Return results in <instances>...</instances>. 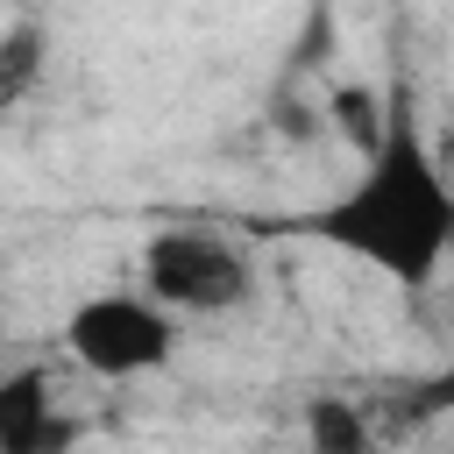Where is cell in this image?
<instances>
[{
	"label": "cell",
	"instance_id": "cell-6",
	"mask_svg": "<svg viewBox=\"0 0 454 454\" xmlns=\"http://www.w3.org/2000/svg\"><path fill=\"white\" fill-rule=\"evenodd\" d=\"M305 454H390V447L355 397L319 390V397H305Z\"/></svg>",
	"mask_w": 454,
	"mask_h": 454
},
{
	"label": "cell",
	"instance_id": "cell-2",
	"mask_svg": "<svg viewBox=\"0 0 454 454\" xmlns=\"http://www.w3.org/2000/svg\"><path fill=\"white\" fill-rule=\"evenodd\" d=\"M255 255L213 227H156L142 241V291L177 319H220L255 298Z\"/></svg>",
	"mask_w": 454,
	"mask_h": 454
},
{
	"label": "cell",
	"instance_id": "cell-4",
	"mask_svg": "<svg viewBox=\"0 0 454 454\" xmlns=\"http://www.w3.org/2000/svg\"><path fill=\"white\" fill-rule=\"evenodd\" d=\"M78 419L57 404V383L43 362L7 369L0 383V454H71L78 447Z\"/></svg>",
	"mask_w": 454,
	"mask_h": 454
},
{
	"label": "cell",
	"instance_id": "cell-5",
	"mask_svg": "<svg viewBox=\"0 0 454 454\" xmlns=\"http://www.w3.org/2000/svg\"><path fill=\"white\" fill-rule=\"evenodd\" d=\"M319 106H326V128H333L355 156H376L383 135H390V106H397V92H390V85H369V78H340Z\"/></svg>",
	"mask_w": 454,
	"mask_h": 454
},
{
	"label": "cell",
	"instance_id": "cell-3",
	"mask_svg": "<svg viewBox=\"0 0 454 454\" xmlns=\"http://www.w3.org/2000/svg\"><path fill=\"white\" fill-rule=\"evenodd\" d=\"M177 312L156 305L149 291H92L64 312V355L99 376V383H135L156 376L177 355Z\"/></svg>",
	"mask_w": 454,
	"mask_h": 454
},
{
	"label": "cell",
	"instance_id": "cell-8",
	"mask_svg": "<svg viewBox=\"0 0 454 454\" xmlns=\"http://www.w3.org/2000/svg\"><path fill=\"white\" fill-rule=\"evenodd\" d=\"M440 411H454V362L433 369L426 383H411V397H404V419H440Z\"/></svg>",
	"mask_w": 454,
	"mask_h": 454
},
{
	"label": "cell",
	"instance_id": "cell-9",
	"mask_svg": "<svg viewBox=\"0 0 454 454\" xmlns=\"http://www.w3.org/2000/svg\"><path fill=\"white\" fill-rule=\"evenodd\" d=\"M7 7H14V14H21V7H28V0H7Z\"/></svg>",
	"mask_w": 454,
	"mask_h": 454
},
{
	"label": "cell",
	"instance_id": "cell-7",
	"mask_svg": "<svg viewBox=\"0 0 454 454\" xmlns=\"http://www.w3.org/2000/svg\"><path fill=\"white\" fill-rule=\"evenodd\" d=\"M35 71H43V28L28 14H14L0 28V106H21L28 85H35Z\"/></svg>",
	"mask_w": 454,
	"mask_h": 454
},
{
	"label": "cell",
	"instance_id": "cell-1",
	"mask_svg": "<svg viewBox=\"0 0 454 454\" xmlns=\"http://www.w3.org/2000/svg\"><path fill=\"white\" fill-rule=\"evenodd\" d=\"M291 234L355 255L362 270L390 277L397 291H433V277L454 255V184H447L440 149L426 142V121L404 85H397L383 149L362 156V170L326 206L298 213Z\"/></svg>",
	"mask_w": 454,
	"mask_h": 454
}]
</instances>
